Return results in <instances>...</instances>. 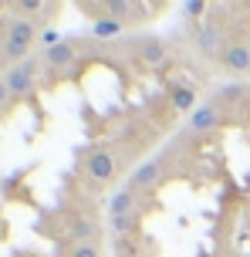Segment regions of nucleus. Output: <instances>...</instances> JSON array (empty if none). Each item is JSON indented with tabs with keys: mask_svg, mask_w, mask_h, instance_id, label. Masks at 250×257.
<instances>
[{
	"mask_svg": "<svg viewBox=\"0 0 250 257\" xmlns=\"http://www.w3.org/2000/svg\"><path fill=\"white\" fill-rule=\"evenodd\" d=\"M38 41V27L31 21H14L7 27V38H4V58L14 64H21L31 54V44Z\"/></svg>",
	"mask_w": 250,
	"mask_h": 257,
	"instance_id": "obj_1",
	"label": "nucleus"
},
{
	"mask_svg": "<svg viewBox=\"0 0 250 257\" xmlns=\"http://www.w3.org/2000/svg\"><path fill=\"white\" fill-rule=\"evenodd\" d=\"M38 68H41L38 58H24L21 64H11V68L4 71V81H7V88H11L14 98H31V95H34Z\"/></svg>",
	"mask_w": 250,
	"mask_h": 257,
	"instance_id": "obj_2",
	"label": "nucleus"
},
{
	"mask_svg": "<svg viewBox=\"0 0 250 257\" xmlns=\"http://www.w3.org/2000/svg\"><path fill=\"white\" fill-rule=\"evenodd\" d=\"M162 163H166V156H156V159H149V163H142V166L132 173V180H129V186L135 193L139 190H149V186H156L159 183V176H162Z\"/></svg>",
	"mask_w": 250,
	"mask_h": 257,
	"instance_id": "obj_3",
	"label": "nucleus"
},
{
	"mask_svg": "<svg viewBox=\"0 0 250 257\" xmlns=\"http://www.w3.org/2000/svg\"><path fill=\"white\" fill-rule=\"evenodd\" d=\"M115 176V159H112V153L108 149H95L92 156H88V180L92 183H108Z\"/></svg>",
	"mask_w": 250,
	"mask_h": 257,
	"instance_id": "obj_4",
	"label": "nucleus"
},
{
	"mask_svg": "<svg viewBox=\"0 0 250 257\" xmlns=\"http://www.w3.org/2000/svg\"><path fill=\"white\" fill-rule=\"evenodd\" d=\"M223 64L233 75H250V44L247 41H233L223 51Z\"/></svg>",
	"mask_w": 250,
	"mask_h": 257,
	"instance_id": "obj_5",
	"label": "nucleus"
},
{
	"mask_svg": "<svg viewBox=\"0 0 250 257\" xmlns=\"http://www.w3.org/2000/svg\"><path fill=\"white\" fill-rule=\"evenodd\" d=\"M216 125H223V115L216 105H196V112L189 115V128L193 132H213Z\"/></svg>",
	"mask_w": 250,
	"mask_h": 257,
	"instance_id": "obj_6",
	"label": "nucleus"
},
{
	"mask_svg": "<svg viewBox=\"0 0 250 257\" xmlns=\"http://www.w3.org/2000/svg\"><path fill=\"white\" fill-rule=\"evenodd\" d=\"M75 61V44L71 41H58L54 48H44V64L54 68V71H65Z\"/></svg>",
	"mask_w": 250,
	"mask_h": 257,
	"instance_id": "obj_7",
	"label": "nucleus"
},
{
	"mask_svg": "<svg viewBox=\"0 0 250 257\" xmlns=\"http://www.w3.org/2000/svg\"><path fill=\"white\" fill-rule=\"evenodd\" d=\"M129 213H135V190L132 186H122L108 200V217H129Z\"/></svg>",
	"mask_w": 250,
	"mask_h": 257,
	"instance_id": "obj_8",
	"label": "nucleus"
},
{
	"mask_svg": "<svg viewBox=\"0 0 250 257\" xmlns=\"http://www.w3.org/2000/svg\"><path fill=\"white\" fill-rule=\"evenodd\" d=\"M169 95H172L176 112H196V91L189 88V85H172Z\"/></svg>",
	"mask_w": 250,
	"mask_h": 257,
	"instance_id": "obj_9",
	"label": "nucleus"
},
{
	"mask_svg": "<svg viewBox=\"0 0 250 257\" xmlns=\"http://www.w3.org/2000/svg\"><path fill=\"white\" fill-rule=\"evenodd\" d=\"M139 44V54H142V61L149 64H159V61H166V44L156 38H145V41H135Z\"/></svg>",
	"mask_w": 250,
	"mask_h": 257,
	"instance_id": "obj_10",
	"label": "nucleus"
},
{
	"mask_svg": "<svg viewBox=\"0 0 250 257\" xmlns=\"http://www.w3.org/2000/svg\"><path fill=\"white\" fill-rule=\"evenodd\" d=\"M119 34H122V24H119V21H112V17H95V24H92V38L95 41L119 38Z\"/></svg>",
	"mask_w": 250,
	"mask_h": 257,
	"instance_id": "obj_11",
	"label": "nucleus"
},
{
	"mask_svg": "<svg viewBox=\"0 0 250 257\" xmlns=\"http://www.w3.org/2000/svg\"><path fill=\"white\" fill-rule=\"evenodd\" d=\"M216 44H220V27H203L199 31V51L203 54H216Z\"/></svg>",
	"mask_w": 250,
	"mask_h": 257,
	"instance_id": "obj_12",
	"label": "nucleus"
},
{
	"mask_svg": "<svg viewBox=\"0 0 250 257\" xmlns=\"http://www.w3.org/2000/svg\"><path fill=\"white\" fill-rule=\"evenodd\" d=\"M71 237H78V240H88V237H95V223L92 220H71Z\"/></svg>",
	"mask_w": 250,
	"mask_h": 257,
	"instance_id": "obj_13",
	"label": "nucleus"
},
{
	"mask_svg": "<svg viewBox=\"0 0 250 257\" xmlns=\"http://www.w3.org/2000/svg\"><path fill=\"white\" fill-rule=\"evenodd\" d=\"M240 95H247V88H243V85H223V88L216 91V98H226V102H237Z\"/></svg>",
	"mask_w": 250,
	"mask_h": 257,
	"instance_id": "obj_14",
	"label": "nucleus"
},
{
	"mask_svg": "<svg viewBox=\"0 0 250 257\" xmlns=\"http://www.w3.org/2000/svg\"><path fill=\"white\" fill-rule=\"evenodd\" d=\"M132 227H135V213H129V217H112V230L115 233H129Z\"/></svg>",
	"mask_w": 250,
	"mask_h": 257,
	"instance_id": "obj_15",
	"label": "nucleus"
},
{
	"mask_svg": "<svg viewBox=\"0 0 250 257\" xmlns=\"http://www.w3.org/2000/svg\"><path fill=\"white\" fill-rule=\"evenodd\" d=\"M17 11L21 14H38V11H44V4H38V0H21Z\"/></svg>",
	"mask_w": 250,
	"mask_h": 257,
	"instance_id": "obj_16",
	"label": "nucleus"
},
{
	"mask_svg": "<svg viewBox=\"0 0 250 257\" xmlns=\"http://www.w3.org/2000/svg\"><path fill=\"white\" fill-rule=\"evenodd\" d=\"M183 11H186V14H189V17H199V14L206 11V4H203V0H189V4H186Z\"/></svg>",
	"mask_w": 250,
	"mask_h": 257,
	"instance_id": "obj_17",
	"label": "nucleus"
},
{
	"mask_svg": "<svg viewBox=\"0 0 250 257\" xmlns=\"http://www.w3.org/2000/svg\"><path fill=\"white\" fill-rule=\"evenodd\" d=\"M71 257H98V250H95L92 244H78L75 250H71Z\"/></svg>",
	"mask_w": 250,
	"mask_h": 257,
	"instance_id": "obj_18",
	"label": "nucleus"
},
{
	"mask_svg": "<svg viewBox=\"0 0 250 257\" xmlns=\"http://www.w3.org/2000/svg\"><path fill=\"white\" fill-rule=\"evenodd\" d=\"M14 95H11V88H7V81H4V78H0V108H4V105L11 102Z\"/></svg>",
	"mask_w": 250,
	"mask_h": 257,
	"instance_id": "obj_19",
	"label": "nucleus"
}]
</instances>
